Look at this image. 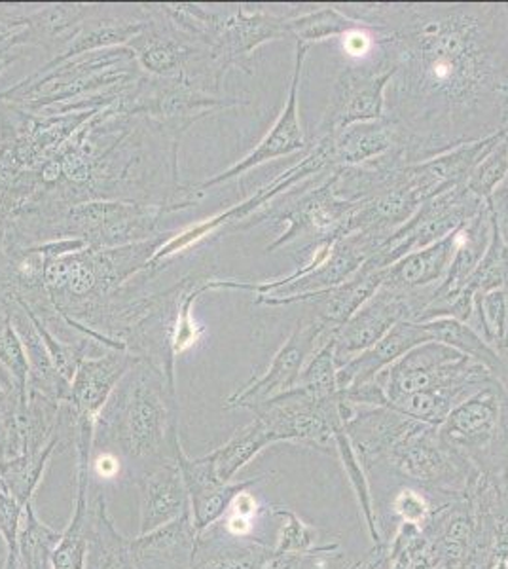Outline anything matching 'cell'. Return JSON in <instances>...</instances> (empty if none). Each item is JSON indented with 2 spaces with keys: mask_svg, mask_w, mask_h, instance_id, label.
Returning a JSON list of instances; mask_svg holds the SVG:
<instances>
[{
  "mask_svg": "<svg viewBox=\"0 0 508 569\" xmlns=\"http://www.w3.org/2000/svg\"><path fill=\"white\" fill-rule=\"evenodd\" d=\"M319 141L327 142L329 147L332 171L340 168H357L391 152L397 147L405 149V139L400 136L399 128L387 118L353 123L338 136Z\"/></svg>",
  "mask_w": 508,
  "mask_h": 569,
  "instance_id": "obj_17",
  "label": "cell"
},
{
  "mask_svg": "<svg viewBox=\"0 0 508 569\" xmlns=\"http://www.w3.org/2000/svg\"><path fill=\"white\" fill-rule=\"evenodd\" d=\"M508 179V141L507 130L491 149L482 156V160L472 168L465 187L484 203L494 196L497 188Z\"/></svg>",
  "mask_w": 508,
  "mask_h": 569,
  "instance_id": "obj_30",
  "label": "cell"
},
{
  "mask_svg": "<svg viewBox=\"0 0 508 569\" xmlns=\"http://www.w3.org/2000/svg\"><path fill=\"white\" fill-rule=\"evenodd\" d=\"M335 327L322 319H308L298 323L297 329L287 338V342L277 351L270 369L265 375L252 378L243 388L226 401V408H249L258 402L268 401L276 395L297 388L298 378L309 359L329 343L336 335Z\"/></svg>",
  "mask_w": 508,
  "mask_h": 569,
  "instance_id": "obj_8",
  "label": "cell"
},
{
  "mask_svg": "<svg viewBox=\"0 0 508 569\" xmlns=\"http://www.w3.org/2000/svg\"><path fill=\"white\" fill-rule=\"evenodd\" d=\"M289 37L297 40L298 44L311 46L321 40L335 39V37H349L370 29L362 21L355 20L351 16L336 7L319 8L313 12L295 16L287 20Z\"/></svg>",
  "mask_w": 508,
  "mask_h": 569,
  "instance_id": "obj_27",
  "label": "cell"
},
{
  "mask_svg": "<svg viewBox=\"0 0 508 569\" xmlns=\"http://www.w3.org/2000/svg\"><path fill=\"white\" fill-rule=\"evenodd\" d=\"M150 466L177 460L180 448L175 382L139 357L96 421L93 448Z\"/></svg>",
  "mask_w": 508,
  "mask_h": 569,
  "instance_id": "obj_2",
  "label": "cell"
},
{
  "mask_svg": "<svg viewBox=\"0 0 508 569\" xmlns=\"http://www.w3.org/2000/svg\"><path fill=\"white\" fill-rule=\"evenodd\" d=\"M491 219L496 222L497 230L508 247V179L497 188L494 196L486 201Z\"/></svg>",
  "mask_w": 508,
  "mask_h": 569,
  "instance_id": "obj_36",
  "label": "cell"
},
{
  "mask_svg": "<svg viewBox=\"0 0 508 569\" xmlns=\"http://www.w3.org/2000/svg\"><path fill=\"white\" fill-rule=\"evenodd\" d=\"M387 402L405 395L442 393L459 405L497 380L480 362L442 342L421 343L378 376Z\"/></svg>",
  "mask_w": 508,
  "mask_h": 569,
  "instance_id": "obj_4",
  "label": "cell"
},
{
  "mask_svg": "<svg viewBox=\"0 0 508 569\" xmlns=\"http://www.w3.org/2000/svg\"><path fill=\"white\" fill-rule=\"evenodd\" d=\"M93 469L99 475V479H114L120 472V460H118L117 453L101 452V456L93 463Z\"/></svg>",
  "mask_w": 508,
  "mask_h": 569,
  "instance_id": "obj_37",
  "label": "cell"
},
{
  "mask_svg": "<svg viewBox=\"0 0 508 569\" xmlns=\"http://www.w3.org/2000/svg\"><path fill=\"white\" fill-rule=\"evenodd\" d=\"M457 232L421 251L410 252L386 268L384 287L406 295L435 291L450 268L451 257L456 251Z\"/></svg>",
  "mask_w": 508,
  "mask_h": 569,
  "instance_id": "obj_18",
  "label": "cell"
},
{
  "mask_svg": "<svg viewBox=\"0 0 508 569\" xmlns=\"http://www.w3.org/2000/svg\"><path fill=\"white\" fill-rule=\"evenodd\" d=\"M435 342H442L488 369L502 389H508V362L470 325L456 319H435L425 323Z\"/></svg>",
  "mask_w": 508,
  "mask_h": 569,
  "instance_id": "obj_23",
  "label": "cell"
},
{
  "mask_svg": "<svg viewBox=\"0 0 508 569\" xmlns=\"http://www.w3.org/2000/svg\"><path fill=\"white\" fill-rule=\"evenodd\" d=\"M0 486H2V482H0Z\"/></svg>",
  "mask_w": 508,
  "mask_h": 569,
  "instance_id": "obj_40",
  "label": "cell"
},
{
  "mask_svg": "<svg viewBox=\"0 0 508 569\" xmlns=\"http://www.w3.org/2000/svg\"><path fill=\"white\" fill-rule=\"evenodd\" d=\"M158 211L129 203H82L69 209L64 217L67 233L82 236L86 246L96 251L122 246L128 241L147 238L156 222Z\"/></svg>",
  "mask_w": 508,
  "mask_h": 569,
  "instance_id": "obj_9",
  "label": "cell"
},
{
  "mask_svg": "<svg viewBox=\"0 0 508 569\" xmlns=\"http://www.w3.org/2000/svg\"><path fill=\"white\" fill-rule=\"evenodd\" d=\"M26 505H21L4 486H0V539L4 550L18 555V536Z\"/></svg>",
  "mask_w": 508,
  "mask_h": 569,
  "instance_id": "obj_33",
  "label": "cell"
},
{
  "mask_svg": "<svg viewBox=\"0 0 508 569\" xmlns=\"http://www.w3.org/2000/svg\"><path fill=\"white\" fill-rule=\"evenodd\" d=\"M12 61L13 58H10V56H0V74H2V71H4Z\"/></svg>",
  "mask_w": 508,
  "mask_h": 569,
  "instance_id": "obj_38",
  "label": "cell"
},
{
  "mask_svg": "<svg viewBox=\"0 0 508 569\" xmlns=\"http://www.w3.org/2000/svg\"><path fill=\"white\" fill-rule=\"evenodd\" d=\"M198 541L200 531L193 526L192 512L187 511L158 530L129 539V549L137 569H190Z\"/></svg>",
  "mask_w": 508,
  "mask_h": 569,
  "instance_id": "obj_16",
  "label": "cell"
},
{
  "mask_svg": "<svg viewBox=\"0 0 508 569\" xmlns=\"http://www.w3.org/2000/svg\"><path fill=\"white\" fill-rule=\"evenodd\" d=\"M395 511L399 512L406 525L419 526L427 517L429 507H427L421 496L406 490V492L400 493L399 498L395 499Z\"/></svg>",
  "mask_w": 508,
  "mask_h": 569,
  "instance_id": "obj_35",
  "label": "cell"
},
{
  "mask_svg": "<svg viewBox=\"0 0 508 569\" xmlns=\"http://www.w3.org/2000/svg\"><path fill=\"white\" fill-rule=\"evenodd\" d=\"M276 515L287 518L279 539H277L276 552H298V555H308V550L313 547V531L303 525L302 520L292 515V512L276 509Z\"/></svg>",
  "mask_w": 508,
  "mask_h": 569,
  "instance_id": "obj_34",
  "label": "cell"
},
{
  "mask_svg": "<svg viewBox=\"0 0 508 569\" xmlns=\"http://www.w3.org/2000/svg\"><path fill=\"white\" fill-rule=\"evenodd\" d=\"M308 50L309 46L298 44L297 42V56H295V71H292V80H290L289 98L285 101L283 110L271 126L268 136L258 142L255 150L245 156L243 160H239L236 166L198 184L200 192L217 187V184H222V182L238 179V177L245 176L247 171L270 162V160H276V158H283V156L295 154V152H308L311 144L306 141L302 126H300V114H298V101H300L298 91H300V80H302L303 63L308 58Z\"/></svg>",
  "mask_w": 508,
  "mask_h": 569,
  "instance_id": "obj_10",
  "label": "cell"
},
{
  "mask_svg": "<svg viewBox=\"0 0 508 569\" xmlns=\"http://www.w3.org/2000/svg\"><path fill=\"white\" fill-rule=\"evenodd\" d=\"M435 292V291H432ZM432 292L406 295L391 291L381 284L373 297L355 311L332 338L335 359L338 369L362 351L370 350L373 343L380 342L387 332L400 321H418L421 311L432 300Z\"/></svg>",
  "mask_w": 508,
  "mask_h": 569,
  "instance_id": "obj_7",
  "label": "cell"
},
{
  "mask_svg": "<svg viewBox=\"0 0 508 569\" xmlns=\"http://www.w3.org/2000/svg\"><path fill=\"white\" fill-rule=\"evenodd\" d=\"M88 541L90 549L86 569H137L129 539L114 528L107 511V499L101 492L90 496Z\"/></svg>",
  "mask_w": 508,
  "mask_h": 569,
  "instance_id": "obj_22",
  "label": "cell"
},
{
  "mask_svg": "<svg viewBox=\"0 0 508 569\" xmlns=\"http://www.w3.org/2000/svg\"><path fill=\"white\" fill-rule=\"evenodd\" d=\"M395 77V67L386 58L368 63L346 66L338 72L329 104L317 126L316 141L329 139L360 122L386 118L387 86Z\"/></svg>",
  "mask_w": 508,
  "mask_h": 569,
  "instance_id": "obj_6",
  "label": "cell"
},
{
  "mask_svg": "<svg viewBox=\"0 0 508 569\" xmlns=\"http://www.w3.org/2000/svg\"><path fill=\"white\" fill-rule=\"evenodd\" d=\"M137 359L139 356L129 350H109L103 356L82 359L71 380L69 399L64 402L71 407L77 426L96 427L110 395L114 393Z\"/></svg>",
  "mask_w": 508,
  "mask_h": 569,
  "instance_id": "obj_11",
  "label": "cell"
},
{
  "mask_svg": "<svg viewBox=\"0 0 508 569\" xmlns=\"http://www.w3.org/2000/svg\"><path fill=\"white\" fill-rule=\"evenodd\" d=\"M131 48L142 69L161 77H169L179 71L190 56V48H187L182 40L173 34L158 31L150 23L145 26L141 34H137L131 42Z\"/></svg>",
  "mask_w": 508,
  "mask_h": 569,
  "instance_id": "obj_28",
  "label": "cell"
},
{
  "mask_svg": "<svg viewBox=\"0 0 508 569\" xmlns=\"http://www.w3.org/2000/svg\"><path fill=\"white\" fill-rule=\"evenodd\" d=\"M271 555L273 549L262 543H232L200 533L190 569H260Z\"/></svg>",
  "mask_w": 508,
  "mask_h": 569,
  "instance_id": "obj_26",
  "label": "cell"
},
{
  "mask_svg": "<svg viewBox=\"0 0 508 569\" xmlns=\"http://www.w3.org/2000/svg\"><path fill=\"white\" fill-rule=\"evenodd\" d=\"M141 492V533H150L190 511L185 477L179 461L166 460L150 466L137 479Z\"/></svg>",
  "mask_w": 508,
  "mask_h": 569,
  "instance_id": "obj_14",
  "label": "cell"
},
{
  "mask_svg": "<svg viewBox=\"0 0 508 569\" xmlns=\"http://www.w3.org/2000/svg\"><path fill=\"white\" fill-rule=\"evenodd\" d=\"M64 435H71L74 439L77 437V423L69 427H64L63 423L61 433L53 437L52 442L39 452L23 453L18 458L0 461V482L21 505L27 507V505L32 503V496L37 492L40 480L44 477L48 461L59 447H63Z\"/></svg>",
  "mask_w": 508,
  "mask_h": 569,
  "instance_id": "obj_24",
  "label": "cell"
},
{
  "mask_svg": "<svg viewBox=\"0 0 508 569\" xmlns=\"http://www.w3.org/2000/svg\"><path fill=\"white\" fill-rule=\"evenodd\" d=\"M395 67L386 118L408 162L482 141L508 126V10L494 7H343Z\"/></svg>",
  "mask_w": 508,
  "mask_h": 569,
  "instance_id": "obj_1",
  "label": "cell"
},
{
  "mask_svg": "<svg viewBox=\"0 0 508 569\" xmlns=\"http://www.w3.org/2000/svg\"><path fill=\"white\" fill-rule=\"evenodd\" d=\"M338 365L335 359V346L332 340L325 343L316 356L309 359L303 367L302 375L298 378V388L306 389L316 401H332L338 399Z\"/></svg>",
  "mask_w": 508,
  "mask_h": 569,
  "instance_id": "obj_31",
  "label": "cell"
},
{
  "mask_svg": "<svg viewBox=\"0 0 508 569\" xmlns=\"http://www.w3.org/2000/svg\"><path fill=\"white\" fill-rule=\"evenodd\" d=\"M77 447V505L71 522L61 531L58 549L53 552L52 569H86L88 562V526H90V469L93 440L80 439Z\"/></svg>",
  "mask_w": 508,
  "mask_h": 569,
  "instance_id": "obj_20",
  "label": "cell"
},
{
  "mask_svg": "<svg viewBox=\"0 0 508 569\" xmlns=\"http://www.w3.org/2000/svg\"><path fill=\"white\" fill-rule=\"evenodd\" d=\"M482 200L470 192L469 188L456 187L432 196L421 203L412 219L400 227L386 246L368 260L373 270H386L410 252L421 251L425 247L445 240L451 233L464 228L470 219L482 211Z\"/></svg>",
  "mask_w": 508,
  "mask_h": 569,
  "instance_id": "obj_5",
  "label": "cell"
},
{
  "mask_svg": "<svg viewBox=\"0 0 508 569\" xmlns=\"http://www.w3.org/2000/svg\"><path fill=\"white\" fill-rule=\"evenodd\" d=\"M432 340L435 338L425 323L400 321L387 332L386 337L381 338L380 342L373 343L370 350L362 351L360 356L338 369L336 375L338 391L372 382L384 370L402 359L408 351Z\"/></svg>",
  "mask_w": 508,
  "mask_h": 569,
  "instance_id": "obj_15",
  "label": "cell"
},
{
  "mask_svg": "<svg viewBox=\"0 0 508 569\" xmlns=\"http://www.w3.org/2000/svg\"><path fill=\"white\" fill-rule=\"evenodd\" d=\"M384 276L386 270H373L370 266H362L353 279H349L348 283L340 284L330 291L317 292V295H308V297L295 298L289 305L297 302H313L317 308L316 318L322 319L325 323H329L335 329H340L349 318H353L355 311L360 306L368 302L373 297V292L384 284Z\"/></svg>",
  "mask_w": 508,
  "mask_h": 569,
  "instance_id": "obj_21",
  "label": "cell"
},
{
  "mask_svg": "<svg viewBox=\"0 0 508 569\" xmlns=\"http://www.w3.org/2000/svg\"><path fill=\"white\" fill-rule=\"evenodd\" d=\"M177 461L187 485L193 526L200 533L209 530L220 517H225L238 493L249 490L251 486L260 485L266 479V477H257V479L241 480V482H222L207 456L192 460L182 448L177 453Z\"/></svg>",
  "mask_w": 508,
  "mask_h": 569,
  "instance_id": "obj_12",
  "label": "cell"
},
{
  "mask_svg": "<svg viewBox=\"0 0 508 569\" xmlns=\"http://www.w3.org/2000/svg\"><path fill=\"white\" fill-rule=\"evenodd\" d=\"M501 386H488L454 407L440 431L448 445L482 447L496 433L501 416Z\"/></svg>",
  "mask_w": 508,
  "mask_h": 569,
  "instance_id": "obj_19",
  "label": "cell"
},
{
  "mask_svg": "<svg viewBox=\"0 0 508 569\" xmlns=\"http://www.w3.org/2000/svg\"><path fill=\"white\" fill-rule=\"evenodd\" d=\"M505 130H507V141H508V126H507V128H505Z\"/></svg>",
  "mask_w": 508,
  "mask_h": 569,
  "instance_id": "obj_39",
  "label": "cell"
},
{
  "mask_svg": "<svg viewBox=\"0 0 508 569\" xmlns=\"http://www.w3.org/2000/svg\"><path fill=\"white\" fill-rule=\"evenodd\" d=\"M0 365L27 388L29 378V361H27L26 348L21 343L20 335L13 327L12 316L7 311H0Z\"/></svg>",
  "mask_w": 508,
  "mask_h": 569,
  "instance_id": "obj_32",
  "label": "cell"
},
{
  "mask_svg": "<svg viewBox=\"0 0 508 569\" xmlns=\"http://www.w3.org/2000/svg\"><path fill=\"white\" fill-rule=\"evenodd\" d=\"M268 445H273L270 431L266 429L262 421L255 418L249 426L239 429L238 433L233 435L225 447L207 453V458L211 461L217 477L222 482H232L239 469H243Z\"/></svg>",
  "mask_w": 508,
  "mask_h": 569,
  "instance_id": "obj_25",
  "label": "cell"
},
{
  "mask_svg": "<svg viewBox=\"0 0 508 569\" xmlns=\"http://www.w3.org/2000/svg\"><path fill=\"white\" fill-rule=\"evenodd\" d=\"M491 230H494V220L489 214L488 206H484L482 211L457 232L456 251L451 257L450 268L442 283L438 284L432 292L431 302L421 311L416 323H429L440 308H445L459 292L464 291L465 284L488 251Z\"/></svg>",
  "mask_w": 508,
  "mask_h": 569,
  "instance_id": "obj_13",
  "label": "cell"
},
{
  "mask_svg": "<svg viewBox=\"0 0 508 569\" xmlns=\"http://www.w3.org/2000/svg\"><path fill=\"white\" fill-rule=\"evenodd\" d=\"M61 531L44 525L32 503L27 505L18 536L20 569H52L53 552L58 549Z\"/></svg>",
  "mask_w": 508,
  "mask_h": 569,
  "instance_id": "obj_29",
  "label": "cell"
},
{
  "mask_svg": "<svg viewBox=\"0 0 508 569\" xmlns=\"http://www.w3.org/2000/svg\"><path fill=\"white\" fill-rule=\"evenodd\" d=\"M359 203L341 200L336 194L335 171L322 181L308 187L292 188L287 194L279 196L268 206L251 214L247 222L236 230L255 227L260 222H289L283 236H279L266 251L273 252L290 243H300L303 254H311L319 247L330 246L353 233L355 211Z\"/></svg>",
  "mask_w": 508,
  "mask_h": 569,
  "instance_id": "obj_3",
  "label": "cell"
}]
</instances>
